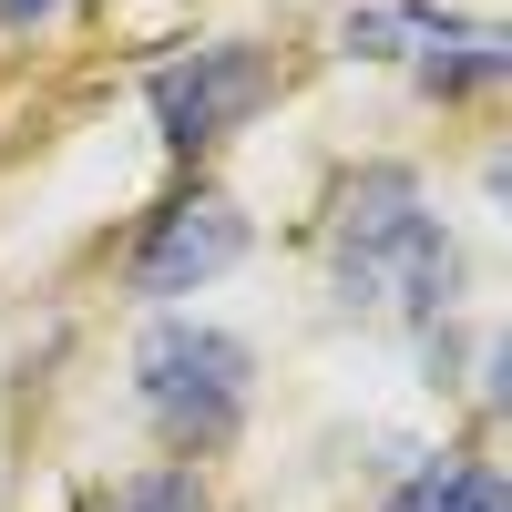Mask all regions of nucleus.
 Returning a JSON list of instances; mask_svg holds the SVG:
<instances>
[{
	"instance_id": "nucleus-4",
	"label": "nucleus",
	"mask_w": 512,
	"mask_h": 512,
	"mask_svg": "<svg viewBox=\"0 0 512 512\" xmlns=\"http://www.w3.org/2000/svg\"><path fill=\"white\" fill-rule=\"evenodd\" d=\"M236 256H246V205L236 195H175L154 216V236L134 246V287L144 297H195V287H216Z\"/></svg>"
},
{
	"instance_id": "nucleus-1",
	"label": "nucleus",
	"mask_w": 512,
	"mask_h": 512,
	"mask_svg": "<svg viewBox=\"0 0 512 512\" xmlns=\"http://www.w3.org/2000/svg\"><path fill=\"white\" fill-rule=\"evenodd\" d=\"M328 267H338V297H349V308L420 318V328H431V318L451 308V287H461V256H451L441 216L420 205V175H410V164H369V175L338 185Z\"/></svg>"
},
{
	"instance_id": "nucleus-2",
	"label": "nucleus",
	"mask_w": 512,
	"mask_h": 512,
	"mask_svg": "<svg viewBox=\"0 0 512 512\" xmlns=\"http://www.w3.org/2000/svg\"><path fill=\"white\" fill-rule=\"evenodd\" d=\"M246 349L205 318H164L144 349H134V390H144V420L175 451H226L236 420H246Z\"/></svg>"
},
{
	"instance_id": "nucleus-5",
	"label": "nucleus",
	"mask_w": 512,
	"mask_h": 512,
	"mask_svg": "<svg viewBox=\"0 0 512 512\" xmlns=\"http://www.w3.org/2000/svg\"><path fill=\"white\" fill-rule=\"evenodd\" d=\"M103 512H205V482L185 472V461H154V472H134Z\"/></svg>"
},
{
	"instance_id": "nucleus-7",
	"label": "nucleus",
	"mask_w": 512,
	"mask_h": 512,
	"mask_svg": "<svg viewBox=\"0 0 512 512\" xmlns=\"http://www.w3.org/2000/svg\"><path fill=\"white\" fill-rule=\"evenodd\" d=\"M400 41H420V11H359V21H349V52H359V62H390Z\"/></svg>"
},
{
	"instance_id": "nucleus-8",
	"label": "nucleus",
	"mask_w": 512,
	"mask_h": 512,
	"mask_svg": "<svg viewBox=\"0 0 512 512\" xmlns=\"http://www.w3.org/2000/svg\"><path fill=\"white\" fill-rule=\"evenodd\" d=\"M441 512H512V502H502V472H492V461H461Z\"/></svg>"
},
{
	"instance_id": "nucleus-3",
	"label": "nucleus",
	"mask_w": 512,
	"mask_h": 512,
	"mask_svg": "<svg viewBox=\"0 0 512 512\" xmlns=\"http://www.w3.org/2000/svg\"><path fill=\"white\" fill-rule=\"evenodd\" d=\"M267 93H277V52H256V41H216V52L154 72V123H164V144H175V154H205V144H226L246 113H267Z\"/></svg>"
},
{
	"instance_id": "nucleus-9",
	"label": "nucleus",
	"mask_w": 512,
	"mask_h": 512,
	"mask_svg": "<svg viewBox=\"0 0 512 512\" xmlns=\"http://www.w3.org/2000/svg\"><path fill=\"white\" fill-rule=\"evenodd\" d=\"M62 11V0H0V21H11V31H31V21H52Z\"/></svg>"
},
{
	"instance_id": "nucleus-6",
	"label": "nucleus",
	"mask_w": 512,
	"mask_h": 512,
	"mask_svg": "<svg viewBox=\"0 0 512 512\" xmlns=\"http://www.w3.org/2000/svg\"><path fill=\"white\" fill-rule=\"evenodd\" d=\"M431 93H472V82H502V31H461V52H431L420 62Z\"/></svg>"
}]
</instances>
